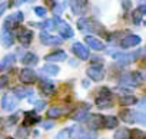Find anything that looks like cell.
Here are the masks:
<instances>
[{"instance_id": "6da1fadb", "label": "cell", "mask_w": 146, "mask_h": 139, "mask_svg": "<svg viewBox=\"0 0 146 139\" xmlns=\"http://www.w3.org/2000/svg\"><path fill=\"white\" fill-rule=\"evenodd\" d=\"M119 116H120V118H122V120H123V122H126V123H136V122H139V123H142V125H145V123H146V118H145L143 110L122 109V110H120V113H119Z\"/></svg>"}, {"instance_id": "7a4b0ae2", "label": "cell", "mask_w": 146, "mask_h": 139, "mask_svg": "<svg viewBox=\"0 0 146 139\" xmlns=\"http://www.w3.org/2000/svg\"><path fill=\"white\" fill-rule=\"evenodd\" d=\"M78 29L83 33L89 32V33H100L103 30L102 25L98 23L96 20L93 19H89V17H82L78 20Z\"/></svg>"}, {"instance_id": "3957f363", "label": "cell", "mask_w": 146, "mask_h": 139, "mask_svg": "<svg viewBox=\"0 0 146 139\" xmlns=\"http://www.w3.org/2000/svg\"><path fill=\"white\" fill-rule=\"evenodd\" d=\"M96 105L99 108H102V109L103 108H110L113 105V102H112V92L106 86L99 89L98 96H96Z\"/></svg>"}, {"instance_id": "277c9868", "label": "cell", "mask_w": 146, "mask_h": 139, "mask_svg": "<svg viewBox=\"0 0 146 139\" xmlns=\"http://www.w3.org/2000/svg\"><path fill=\"white\" fill-rule=\"evenodd\" d=\"M53 22H54V27H56V29H57V32L60 33L62 39H70V37H73L75 32L72 30L70 25H67L66 22L60 20L59 17H54V19H53Z\"/></svg>"}, {"instance_id": "5b68a950", "label": "cell", "mask_w": 146, "mask_h": 139, "mask_svg": "<svg viewBox=\"0 0 146 139\" xmlns=\"http://www.w3.org/2000/svg\"><path fill=\"white\" fill-rule=\"evenodd\" d=\"M72 130L76 133H72V138L75 139H96L98 135L92 130H88L82 126H72Z\"/></svg>"}, {"instance_id": "8992f818", "label": "cell", "mask_w": 146, "mask_h": 139, "mask_svg": "<svg viewBox=\"0 0 146 139\" xmlns=\"http://www.w3.org/2000/svg\"><path fill=\"white\" fill-rule=\"evenodd\" d=\"M22 22H23V13H22V12L12 13V15L5 20V29H7V30H13V29H16Z\"/></svg>"}, {"instance_id": "52a82bcc", "label": "cell", "mask_w": 146, "mask_h": 139, "mask_svg": "<svg viewBox=\"0 0 146 139\" xmlns=\"http://www.w3.org/2000/svg\"><path fill=\"white\" fill-rule=\"evenodd\" d=\"M19 100H20V99H17L13 93H6V95L2 98V108H3V110L10 112V110L16 109L17 105H19Z\"/></svg>"}, {"instance_id": "ba28073f", "label": "cell", "mask_w": 146, "mask_h": 139, "mask_svg": "<svg viewBox=\"0 0 146 139\" xmlns=\"http://www.w3.org/2000/svg\"><path fill=\"white\" fill-rule=\"evenodd\" d=\"M19 79L22 83L25 85H30V83H35L37 80V75L35 70H32V69L26 67V69H22L20 73H19Z\"/></svg>"}, {"instance_id": "9c48e42d", "label": "cell", "mask_w": 146, "mask_h": 139, "mask_svg": "<svg viewBox=\"0 0 146 139\" xmlns=\"http://www.w3.org/2000/svg\"><path fill=\"white\" fill-rule=\"evenodd\" d=\"M39 37H40L42 43L46 45V46H54V45L63 43V39H62V37H59V36H52V35L47 33V30H42L40 35H39Z\"/></svg>"}, {"instance_id": "30bf717a", "label": "cell", "mask_w": 146, "mask_h": 139, "mask_svg": "<svg viewBox=\"0 0 146 139\" xmlns=\"http://www.w3.org/2000/svg\"><path fill=\"white\" fill-rule=\"evenodd\" d=\"M69 5H70L72 12L75 15H83L88 10L89 2L88 0H69Z\"/></svg>"}, {"instance_id": "8fae6325", "label": "cell", "mask_w": 146, "mask_h": 139, "mask_svg": "<svg viewBox=\"0 0 146 139\" xmlns=\"http://www.w3.org/2000/svg\"><path fill=\"white\" fill-rule=\"evenodd\" d=\"M142 39L136 35H127L120 40V47L122 49H129V47H135L137 45H140Z\"/></svg>"}, {"instance_id": "7c38bea8", "label": "cell", "mask_w": 146, "mask_h": 139, "mask_svg": "<svg viewBox=\"0 0 146 139\" xmlns=\"http://www.w3.org/2000/svg\"><path fill=\"white\" fill-rule=\"evenodd\" d=\"M17 39L22 43V46H29L32 43V39H33V30H29V29H25V27L19 29Z\"/></svg>"}, {"instance_id": "4fadbf2b", "label": "cell", "mask_w": 146, "mask_h": 139, "mask_svg": "<svg viewBox=\"0 0 146 139\" xmlns=\"http://www.w3.org/2000/svg\"><path fill=\"white\" fill-rule=\"evenodd\" d=\"M85 120L89 125V128H92V129H100V128H103V116L102 115L93 113V115L86 116Z\"/></svg>"}, {"instance_id": "5bb4252c", "label": "cell", "mask_w": 146, "mask_h": 139, "mask_svg": "<svg viewBox=\"0 0 146 139\" xmlns=\"http://www.w3.org/2000/svg\"><path fill=\"white\" fill-rule=\"evenodd\" d=\"M72 52L75 53L76 57H79V59H82V60H88V59H89V50H88L82 43H79V42H76V43L72 45Z\"/></svg>"}, {"instance_id": "9a60e30c", "label": "cell", "mask_w": 146, "mask_h": 139, "mask_svg": "<svg viewBox=\"0 0 146 139\" xmlns=\"http://www.w3.org/2000/svg\"><path fill=\"white\" fill-rule=\"evenodd\" d=\"M15 43V36L10 30L7 29H3L2 32H0V45H2L3 47H12Z\"/></svg>"}, {"instance_id": "2e32d148", "label": "cell", "mask_w": 146, "mask_h": 139, "mask_svg": "<svg viewBox=\"0 0 146 139\" xmlns=\"http://www.w3.org/2000/svg\"><path fill=\"white\" fill-rule=\"evenodd\" d=\"M66 59H67V55H66L64 50H54V52L44 56L46 62H63Z\"/></svg>"}, {"instance_id": "e0dca14e", "label": "cell", "mask_w": 146, "mask_h": 139, "mask_svg": "<svg viewBox=\"0 0 146 139\" xmlns=\"http://www.w3.org/2000/svg\"><path fill=\"white\" fill-rule=\"evenodd\" d=\"M23 126H29V125H35L37 122H40V116L36 110H32V112H25L23 113Z\"/></svg>"}, {"instance_id": "ac0fdd59", "label": "cell", "mask_w": 146, "mask_h": 139, "mask_svg": "<svg viewBox=\"0 0 146 139\" xmlns=\"http://www.w3.org/2000/svg\"><path fill=\"white\" fill-rule=\"evenodd\" d=\"M86 75L89 76V79H92V80H95V82H100L103 78H105V73H103V70L102 69H99V67H89L88 70H86Z\"/></svg>"}, {"instance_id": "d6986e66", "label": "cell", "mask_w": 146, "mask_h": 139, "mask_svg": "<svg viewBox=\"0 0 146 139\" xmlns=\"http://www.w3.org/2000/svg\"><path fill=\"white\" fill-rule=\"evenodd\" d=\"M39 88H40V92H42L44 96H47V98H49V96H52V95L54 93V89H56V88H54V83H52V82H50V80H47V79L42 80Z\"/></svg>"}, {"instance_id": "ffe728a7", "label": "cell", "mask_w": 146, "mask_h": 139, "mask_svg": "<svg viewBox=\"0 0 146 139\" xmlns=\"http://www.w3.org/2000/svg\"><path fill=\"white\" fill-rule=\"evenodd\" d=\"M89 105H86L85 108H82V109H76L75 112H73L72 115H70V119H73V120H78V122H80V120H85V118L88 116V113H89Z\"/></svg>"}, {"instance_id": "44dd1931", "label": "cell", "mask_w": 146, "mask_h": 139, "mask_svg": "<svg viewBox=\"0 0 146 139\" xmlns=\"http://www.w3.org/2000/svg\"><path fill=\"white\" fill-rule=\"evenodd\" d=\"M85 42L89 45V47H92V49H95V50H103L105 49V45H103V42H100L98 37H95V36H86L85 37Z\"/></svg>"}, {"instance_id": "7402d4cb", "label": "cell", "mask_w": 146, "mask_h": 139, "mask_svg": "<svg viewBox=\"0 0 146 139\" xmlns=\"http://www.w3.org/2000/svg\"><path fill=\"white\" fill-rule=\"evenodd\" d=\"M15 60H16V56L13 53H9L6 55L2 60H0V70H6V69L12 67L15 65Z\"/></svg>"}, {"instance_id": "603a6c76", "label": "cell", "mask_w": 146, "mask_h": 139, "mask_svg": "<svg viewBox=\"0 0 146 139\" xmlns=\"http://www.w3.org/2000/svg\"><path fill=\"white\" fill-rule=\"evenodd\" d=\"M23 65H26V66H36L37 63H39V56L36 55V53H33V52H27L26 55H25V57H23Z\"/></svg>"}, {"instance_id": "cb8c5ba5", "label": "cell", "mask_w": 146, "mask_h": 139, "mask_svg": "<svg viewBox=\"0 0 146 139\" xmlns=\"http://www.w3.org/2000/svg\"><path fill=\"white\" fill-rule=\"evenodd\" d=\"M59 70H60V67L57 65H44L40 69V72L43 75H46V76H54V75L59 73Z\"/></svg>"}, {"instance_id": "d4e9b609", "label": "cell", "mask_w": 146, "mask_h": 139, "mask_svg": "<svg viewBox=\"0 0 146 139\" xmlns=\"http://www.w3.org/2000/svg\"><path fill=\"white\" fill-rule=\"evenodd\" d=\"M119 125V120L116 116H103V128L106 129H115Z\"/></svg>"}, {"instance_id": "484cf974", "label": "cell", "mask_w": 146, "mask_h": 139, "mask_svg": "<svg viewBox=\"0 0 146 139\" xmlns=\"http://www.w3.org/2000/svg\"><path fill=\"white\" fill-rule=\"evenodd\" d=\"M143 15H145V6H140L139 9H135L132 17H133V23L135 25H140L142 23V19H143Z\"/></svg>"}, {"instance_id": "4316f807", "label": "cell", "mask_w": 146, "mask_h": 139, "mask_svg": "<svg viewBox=\"0 0 146 139\" xmlns=\"http://www.w3.org/2000/svg\"><path fill=\"white\" fill-rule=\"evenodd\" d=\"M120 105L123 106H130V105H136L137 103V98L136 96H132V95H125L120 98Z\"/></svg>"}, {"instance_id": "83f0119b", "label": "cell", "mask_w": 146, "mask_h": 139, "mask_svg": "<svg viewBox=\"0 0 146 139\" xmlns=\"http://www.w3.org/2000/svg\"><path fill=\"white\" fill-rule=\"evenodd\" d=\"M64 113V109L62 108V106H52L49 110H47V116L49 118H59V116H62Z\"/></svg>"}, {"instance_id": "f1b7e54d", "label": "cell", "mask_w": 146, "mask_h": 139, "mask_svg": "<svg viewBox=\"0 0 146 139\" xmlns=\"http://www.w3.org/2000/svg\"><path fill=\"white\" fill-rule=\"evenodd\" d=\"M115 139H130V130L127 128H120L113 135Z\"/></svg>"}, {"instance_id": "f546056e", "label": "cell", "mask_w": 146, "mask_h": 139, "mask_svg": "<svg viewBox=\"0 0 146 139\" xmlns=\"http://www.w3.org/2000/svg\"><path fill=\"white\" fill-rule=\"evenodd\" d=\"M13 95L17 98V99H23L26 95H33V90L32 89H25V88H15L13 89Z\"/></svg>"}, {"instance_id": "4dcf8cb0", "label": "cell", "mask_w": 146, "mask_h": 139, "mask_svg": "<svg viewBox=\"0 0 146 139\" xmlns=\"http://www.w3.org/2000/svg\"><path fill=\"white\" fill-rule=\"evenodd\" d=\"M54 139H72V129H70V128L62 129V130L54 136Z\"/></svg>"}, {"instance_id": "1f68e13d", "label": "cell", "mask_w": 146, "mask_h": 139, "mask_svg": "<svg viewBox=\"0 0 146 139\" xmlns=\"http://www.w3.org/2000/svg\"><path fill=\"white\" fill-rule=\"evenodd\" d=\"M16 136H17L19 139H27V136H29L27 128H26V126H20V128L17 129V132H16Z\"/></svg>"}, {"instance_id": "d6a6232c", "label": "cell", "mask_w": 146, "mask_h": 139, "mask_svg": "<svg viewBox=\"0 0 146 139\" xmlns=\"http://www.w3.org/2000/svg\"><path fill=\"white\" fill-rule=\"evenodd\" d=\"M130 136H132V139H145V138H146L145 132L140 130V129H133V130L130 132Z\"/></svg>"}, {"instance_id": "836d02e7", "label": "cell", "mask_w": 146, "mask_h": 139, "mask_svg": "<svg viewBox=\"0 0 146 139\" xmlns=\"http://www.w3.org/2000/svg\"><path fill=\"white\" fill-rule=\"evenodd\" d=\"M19 119V115L17 113H15V115H12V116H9L7 119H5L6 122H5V126H13L15 125V122Z\"/></svg>"}, {"instance_id": "e575fe53", "label": "cell", "mask_w": 146, "mask_h": 139, "mask_svg": "<svg viewBox=\"0 0 146 139\" xmlns=\"http://www.w3.org/2000/svg\"><path fill=\"white\" fill-rule=\"evenodd\" d=\"M9 85V76L7 75H2L0 76V89H3Z\"/></svg>"}, {"instance_id": "d590c367", "label": "cell", "mask_w": 146, "mask_h": 139, "mask_svg": "<svg viewBox=\"0 0 146 139\" xmlns=\"http://www.w3.org/2000/svg\"><path fill=\"white\" fill-rule=\"evenodd\" d=\"M32 102L36 105V109H35V110H42V109L46 106V102H44V100H37V102H36V100H29V103H32Z\"/></svg>"}, {"instance_id": "8d00e7d4", "label": "cell", "mask_w": 146, "mask_h": 139, "mask_svg": "<svg viewBox=\"0 0 146 139\" xmlns=\"http://www.w3.org/2000/svg\"><path fill=\"white\" fill-rule=\"evenodd\" d=\"M35 13H36L39 17H44L46 13H47V10H46L44 7H35Z\"/></svg>"}, {"instance_id": "74e56055", "label": "cell", "mask_w": 146, "mask_h": 139, "mask_svg": "<svg viewBox=\"0 0 146 139\" xmlns=\"http://www.w3.org/2000/svg\"><path fill=\"white\" fill-rule=\"evenodd\" d=\"M6 9H7V3H2V5H0V17H2V15L6 12Z\"/></svg>"}, {"instance_id": "f35d334b", "label": "cell", "mask_w": 146, "mask_h": 139, "mask_svg": "<svg viewBox=\"0 0 146 139\" xmlns=\"http://www.w3.org/2000/svg\"><path fill=\"white\" fill-rule=\"evenodd\" d=\"M54 126V122H43V128L44 129H50Z\"/></svg>"}, {"instance_id": "ab89813d", "label": "cell", "mask_w": 146, "mask_h": 139, "mask_svg": "<svg viewBox=\"0 0 146 139\" xmlns=\"http://www.w3.org/2000/svg\"><path fill=\"white\" fill-rule=\"evenodd\" d=\"M54 12H56V15H60V13L63 12V5H59V6L54 9Z\"/></svg>"}, {"instance_id": "60d3db41", "label": "cell", "mask_w": 146, "mask_h": 139, "mask_svg": "<svg viewBox=\"0 0 146 139\" xmlns=\"http://www.w3.org/2000/svg\"><path fill=\"white\" fill-rule=\"evenodd\" d=\"M23 2H25V0H16V2H15V6H20Z\"/></svg>"}, {"instance_id": "b9f144b4", "label": "cell", "mask_w": 146, "mask_h": 139, "mask_svg": "<svg viewBox=\"0 0 146 139\" xmlns=\"http://www.w3.org/2000/svg\"><path fill=\"white\" fill-rule=\"evenodd\" d=\"M46 5H47V6H53V7H54V5H53V0H46Z\"/></svg>"}, {"instance_id": "7bdbcfd3", "label": "cell", "mask_w": 146, "mask_h": 139, "mask_svg": "<svg viewBox=\"0 0 146 139\" xmlns=\"http://www.w3.org/2000/svg\"><path fill=\"white\" fill-rule=\"evenodd\" d=\"M7 139H15V138H7Z\"/></svg>"}]
</instances>
